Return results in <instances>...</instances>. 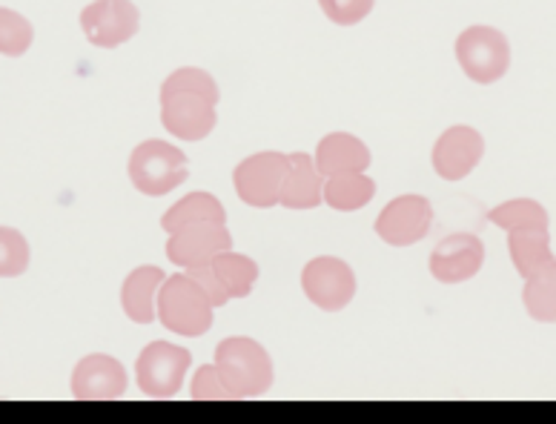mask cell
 Here are the masks:
<instances>
[{
	"label": "cell",
	"instance_id": "7c38bea8",
	"mask_svg": "<svg viewBox=\"0 0 556 424\" xmlns=\"http://www.w3.org/2000/svg\"><path fill=\"white\" fill-rule=\"evenodd\" d=\"M485 155V138L468 124H456L445 129L439 141L433 144V169L445 181H462L479 167V160Z\"/></svg>",
	"mask_w": 556,
	"mask_h": 424
},
{
	"label": "cell",
	"instance_id": "cb8c5ba5",
	"mask_svg": "<svg viewBox=\"0 0 556 424\" xmlns=\"http://www.w3.org/2000/svg\"><path fill=\"white\" fill-rule=\"evenodd\" d=\"M35 40L33 24L15 9L0 7V55L21 57L29 52Z\"/></svg>",
	"mask_w": 556,
	"mask_h": 424
},
{
	"label": "cell",
	"instance_id": "277c9868",
	"mask_svg": "<svg viewBox=\"0 0 556 424\" xmlns=\"http://www.w3.org/2000/svg\"><path fill=\"white\" fill-rule=\"evenodd\" d=\"M190 176V164L187 155L178 146L167 141H143L129 155V181L138 193L159 198V195L173 193L175 187H181Z\"/></svg>",
	"mask_w": 556,
	"mask_h": 424
},
{
	"label": "cell",
	"instance_id": "8992f818",
	"mask_svg": "<svg viewBox=\"0 0 556 424\" xmlns=\"http://www.w3.org/2000/svg\"><path fill=\"white\" fill-rule=\"evenodd\" d=\"M190 364L192 356L187 347L173 342H152L143 347L136 361L138 387L152 399H173L184 387Z\"/></svg>",
	"mask_w": 556,
	"mask_h": 424
},
{
	"label": "cell",
	"instance_id": "7a4b0ae2",
	"mask_svg": "<svg viewBox=\"0 0 556 424\" xmlns=\"http://www.w3.org/2000/svg\"><path fill=\"white\" fill-rule=\"evenodd\" d=\"M215 368L222 373L224 385L230 387L232 399H255L273 385L270 352L255 338H224L222 345L215 347Z\"/></svg>",
	"mask_w": 556,
	"mask_h": 424
},
{
	"label": "cell",
	"instance_id": "603a6c76",
	"mask_svg": "<svg viewBox=\"0 0 556 424\" xmlns=\"http://www.w3.org/2000/svg\"><path fill=\"white\" fill-rule=\"evenodd\" d=\"M488 221L500 227V230H510V227L522 224H551V216L540 201L514 198L500 204V207H493L491 213H488Z\"/></svg>",
	"mask_w": 556,
	"mask_h": 424
},
{
	"label": "cell",
	"instance_id": "7402d4cb",
	"mask_svg": "<svg viewBox=\"0 0 556 424\" xmlns=\"http://www.w3.org/2000/svg\"><path fill=\"white\" fill-rule=\"evenodd\" d=\"M210 267L215 270L222 287L227 290L230 298H247L253 293L255 281H258V265H255L250 256H241V253H232V249H224L210 261Z\"/></svg>",
	"mask_w": 556,
	"mask_h": 424
},
{
	"label": "cell",
	"instance_id": "30bf717a",
	"mask_svg": "<svg viewBox=\"0 0 556 424\" xmlns=\"http://www.w3.org/2000/svg\"><path fill=\"white\" fill-rule=\"evenodd\" d=\"M433 207L421 195H402L393 198L376 218V235L390 247H414L430 232Z\"/></svg>",
	"mask_w": 556,
	"mask_h": 424
},
{
	"label": "cell",
	"instance_id": "e0dca14e",
	"mask_svg": "<svg viewBox=\"0 0 556 424\" xmlns=\"http://www.w3.org/2000/svg\"><path fill=\"white\" fill-rule=\"evenodd\" d=\"M161 284H164V270L159 267H138L127 275L121 287V307L136 324H152L159 319L155 305H159Z\"/></svg>",
	"mask_w": 556,
	"mask_h": 424
},
{
	"label": "cell",
	"instance_id": "9a60e30c",
	"mask_svg": "<svg viewBox=\"0 0 556 424\" xmlns=\"http://www.w3.org/2000/svg\"><path fill=\"white\" fill-rule=\"evenodd\" d=\"M370 160H374V155H370L365 141L350 136V132H330L316 146V169L321 178L365 172Z\"/></svg>",
	"mask_w": 556,
	"mask_h": 424
},
{
	"label": "cell",
	"instance_id": "52a82bcc",
	"mask_svg": "<svg viewBox=\"0 0 556 424\" xmlns=\"http://www.w3.org/2000/svg\"><path fill=\"white\" fill-rule=\"evenodd\" d=\"M80 29L92 47L115 49L141 29V12L132 0H92L80 12Z\"/></svg>",
	"mask_w": 556,
	"mask_h": 424
},
{
	"label": "cell",
	"instance_id": "83f0119b",
	"mask_svg": "<svg viewBox=\"0 0 556 424\" xmlns=\"http://www.w3.org/2000/svg\"><path fill=\"white\" fill-rule=\"evenodd\" d=\"M187 275H190V279L195 281V284H199L204 293H207V298L213 301V307H222V305H227V301H230L227 290L222 287V281H218V275H215V270L210 265L190 267V270H187Z\"/></svg>",
	"mask_w": 556,
	"mask_h": 424
},
{
	"label": "cell",
	"instance_id": "ac0fdd59",
	"mask_svg": "<svg viewBox=\"0 0 556 424\" xmlns=\"http://www.w3.org/2000/svg\"><path fill=\"white\" fill-rule=\"evenodd\" d=\"M508 232V249L510 261L517 267L522 279L533 275V272L545 267L554 258L551 249V224H522L510 227Z\"/></svg>",
	"mask_w": 556,
	"mask_h": 424
},
{
	"label": "cell",
	"instance_id": "5b68a950",
	"mask_svg": "<svg viewBox=\"0 0 556 424\" xmlns=\"http://www.w3.org/2000/svg\"><path fill=\"white\" fill-rule=\"evenodd\" d=\"M453 52H456L462 73L482 87L502 80L510 69V40L508 35L493 29V26H468L456 38Z\"/></svg>",
	"mask_w": 556,
	"mask_h": 424
},
{
	"label": "cell",
	"instance_id": "d4e9b609",
	"mask_svg": "<svg viewBox=\"0 0 556 424\" xmlns=\"http://www.w3.org/2000/svg\"><path fill=\"white\" fill-rule=\"evenodd\" d=\"M29 241L15 227L0 224V279H17L29 270Z\"/></svg>",
	"mask_w": 556,
	"mask_h": 424
},
{
	"label": "cell",
	"instance_id": "6da1fadb",
	"mask_svg": "<svg viewBox=\"0 0 556 424\" xmlns=\"http://www.w3.org/2000/svg\"><path fill=\"white\" fill-rule=\"evenodd\" d=\"M218 83L207 69L181 66L161 83V124L181 141H204L218 124Z\"/></svg>",
	"mask_w": 556,
	"mask_h": 424
},
{
	"label": "cell",
	"instance_id": "8fae6325",
	"mask_svg": "<svg viewBox=\"0 0 556 424\" xmlns=\"http://www.w3.org/2000/svg\"><path fill=\"white\" fill-rule=\"evenodd\" d=\"M224 249H232V235L222 221H195L169 232L167 241V258L184 270L210 265Z\"/></svg>",
	"mask_w": 556,
	"mask_h": 424
},
{
	"label": "cell",
	"instance_id": "4fadbf2b",
	"mask_svg": "<svg viewBox=\"0 0 556 424\" xmlns=\"http://www.w3.org/2000/svg\"><path fill=\"white\" fill-rule=\"evenodd\" d=\"M485 265V244L473 232H453L430 253V275L442 284L470 281Z\"/></svg>",
	"mask_w": 556,
	"mask_h": 424
},
{
	"label": "cell",
	"instance_id": "9c48e42d",
	"mask_svg": "<svg viewBox=\"0 0 556 424\" xmlns=\"http://www.w3.org/2000/svg\"><path fill=\"white\" fill-rule=\"evenodd\" d=\"M287 176V155L258 153L244 158L232 172L236 193L244 204L258 209H270L278 204V193Z\"/></svg>",
	"mask_w": 556,
	"mask_h": 424
},
{
	"label": "cell",
	"instance_id": "ffe728a7",
	"mask_svg": "<svg viewBox=\"0 0 556 424\" xmlns=\"http://www.w3.org/2000/svg\"><path fill=\"white\" fill-rule=\"evenodd\" d=\"M374 195L376 181L365 172H348V176H333L325 181V204L339 213H356L367 207Z\"/></svg>",
	"mask_w": 556,
	"mask_h": 424
},
{
	"label": "cell",
	"instance_id": "5bb4252c",
	"mask_svg": "<svg viewBox=\"0 0 556 424\" xmlns=\"http://www.w3.org/2000/svg\"><path fill=\"white\" fill-rule=\"evenodd\" d=\"M129 378L121 361L106 352H92L80 359L72 370V396L80 401H112L121 399Z\"/></svg>",
	"mask_w": 556,
	"mask_h": 424
},
{
	"label": "cell",
	"instance_id": "d6986e66",
	"mask_svg": "<svg viewBox=\"0 0 556 424\" xmlns=\"http://www.w3.org/2000/svg\"><path fill=\"white\" fill-rule=\"evenodd\" d=\"M522 305L533 321L556 324V258L525 279Z\"/></svg>",
	"mask_w": 556,
	"mask_h": 424
},
{
	"label": "cell",
	"instance_id": "2e32d148",
	"mask_svg": "<svg viewBox=\"0 0 556 424\" xmlns=\"http://www.w3.org/2000/svg\"><path fill=\"white\" fill-rule=\"evenodd\" d=\"M325 201V184L316 160L304 153L287 155V176L278 193V204L287 209H316Z\"/></svg>",
	"mask_w": 556,
	"mask_h": 424
},
{
	"label": "cell",
	"instance_id": "3957f363",
	"mask_svg": "<svg viewBox=\"0 0 556 424\" xmlns=\"http://www.w3.org/2000/svg\"><path fill=\"white\" fill-rule=\"evenodd\" d=\"M159 321L175 336L199 338L213 327V301L187 272H178L161 284Z\"/></svg>",
	"mask_w": 556,
	"mask_h": 424
},
{
	"label": "cell",
	"instance_id": "4316f807",
	"mask_svg": "<svg viewBox=\"0 0 556 424\" xmlns=\"http://www.w3.org/2000/svg\"><path fill=\"white\" fill-rule=\"evenodd\" d=\"M192 399H232L230 387L224 385L222 373H218V368L215 364H204V368H199V373H195V378H192Z\"/></svg>",
	"mask_w": 556,
	"mask_h": 424
},
{
	"label": "cell",
	"instance_id": "44dd1931",
	"mask_svg": "<svg viewBox=\"0 0 556 424\" xmlns=\"http://www.w3.org/2000/svg\"><path fill=\"white\" fill-rule=\"evenodd\" d=\"M195 221H222L227 224V209L222 207V201L210 193H190L187 198L175 201L173 207L161 216V227L167 232L181 230Z\"/></svg>",
	"mask_w": 556,
	"mask_h": 424
},
{
	"label": "cell",
	"instance_id": "ba28073f",
	"mask_svg": "<svg viewBox=\"0 0 556 424\" xmlns=\"http://www.w3.org/2000/svg\"><path fill=\"white\" fill-rule=\"evenodd\" d=\"M302 290L318 310L339 312L356 296V275L342 258H313L302 270Z\"/></svg>",
	"mask_w": 556,
	"mask_h": 424
},
{
	"label": "cell",
	"instance_id": "484cf974",
	"mask_svg": "<svg viewBox=\"0 0 556 424\" xmlns=\"http://www.w3.org/2000/svg\"><path fill=\"white\" fill-rule=\"evenodd\" d=\"M318 7L336 26H356L374 12L376 0H318Z\"/></svg>",
	"mask_w": 556,
	"mask_h": 424
}]
</instances>
